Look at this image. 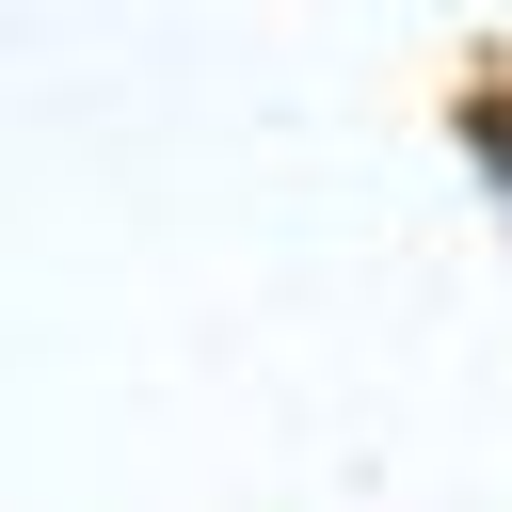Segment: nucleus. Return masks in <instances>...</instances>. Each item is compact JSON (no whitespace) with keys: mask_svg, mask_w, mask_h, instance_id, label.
I'll list each match as a JSON object with an SVG mask.
<instances>
[{"mask_svg":"<svg viewBox=\"0 0 512 512\" xmlns=\"http://www.w3.org/2000/svg\"><path fill=\"white\" fill-rule=\"evenodd\" d=\"M480 144H496V160H512V80H496V96H480Z\"/></svg>","mask_w":512,"mask_h":512,"instance_id":"1","label":"nucleus"}]
</instances>
